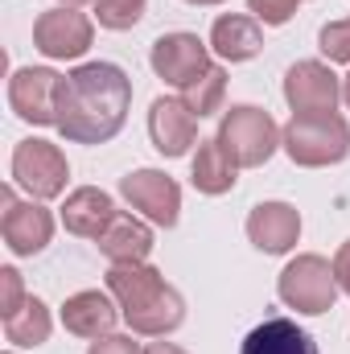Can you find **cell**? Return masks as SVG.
Listing matches in <instances>:
<instances>
[{
  "mask_svg": "<svg viewBox=\"0 0 350 354\" xmlns=\"http://www.w3.org/2000/svg\"><path fill=\"white\" fill-rule=\"evenodd\" d=\"M132 107V79L116 62H83L62 79L58 132L71 145H107Z\"/></svg>",
  "mask_w": 350,
  "mask_h": 354,
  "instance_id": "1",
  "label": "cell"
},
{
  "mask_svg": "<svg viewBox=\"0 0 350 354\" xmlns=\"http://www.w3.org/2000/svg\"><path fill=\"white\" fill-rule=\"evenodd\" d=\"M107 292L116 297L132 334L165 338L185 322V297L153 264H111Z\"/></svg>",
  "mask_w": 350,
  "mask_h": 354,
  "instance_id": "2",
  "label": "cell"
},
{
  "mask_svg": "<svg viewBox=\"0 0 350 354\" xmlns=\"http://www.w3.org/2000/svg\"><path fill=\"white\" fill-rule=\"evenodd\" d=\"M280 149L301 169H326L350 157V124L338 111L326 115H293L280 128Z\"/></svg>",
  "mask_w": 350,
  "mask_h": 354,
  "instance_id": "3",
  "label": "cell"
},
{
  "mask_svg": "<svg viewBox=\"0 0 350 354\" xmlns=\"http://www.w3.org/2000/svg\"><path fill=\"white\" fill-rule=\"evenodd\" d=\"M214 140L227 149V157L239 169H260V165L272 161V153L280 149V128H276V120L264 107L239 103V107L223 111Z\"/></svg>",
  "mask_w": 350,
  "mask_h": 354,
  "instance_id": "4",
  "label": "cell"
},
{
  "mask_svg": "<svg viewBox=\"0 0 350 354\" xmlns=\"http://www.w3.org/2000/svg\"><path fill=\"white\" fill-rule=\"evenodd\" d=\"M276 292L288 309L305 313V317H322L334 309L338 301V276H334V264L317 252H305L297 260H288L284 272L276 276Z\"/></svg>",
  "mask_w": 350,
  "mask_h": 354,
  "instance_id": "5",
  "label": "cell"
},
{
  "mask_svg": "<svg viewBox=\"0 0 350 354\" xmlns=\"http://www.w3.org/2000/svg\"><path fill=\"white\" fill-rule=\"evenodd\" d=\"M66 177H71V165H66V153L54 145V140H21L12 149V181L37 198V202H50L66 189Z\"/></svg>",
  "mask_w": 350,
  "mask_h": 354,
  "instance_id": "6",
  "label": "cell"
},
{
  "mask_svg": "<svg viewBox=\"0 0 350 354\" xmlns=\"http://www.w3.org/2000/svg\"><path fill=\"white\" fill-rule=\"evenodd\" d=\"M95 41V21L87 12L71 8V4H58V8H46L37 21H33V46L54 58V62H75L83 58Z\"/></svg>",
  "mask_w": 350,
  "mask_h": 354,
  "instance_id": "7",
  "label": "cell"
},
{
  "mask_svg": "<svg viewBox=\"0 0 350 354\" xmlns=\"http://www.w3.org/2000/svg\"><path fill=\"white\" fill-rule=\"evenodd\" d=\"M62 79L50 66H21L8 79V107L17 111V120L33 124V128H50L58 124V95H62Z\"/></svg>",
  "mask_w": 350,
  "mask_h": 354,
  "instance_id": "8",
  "label": "cell"
},
{
  "mask_svg": "<svg viewBox=\"0 0 350 354\" xmlns=\"http://www.w3.org/2000/svg\"><path fill=\"white\" fill-rule=\"evenodd\" d=\"M0 206H4V214H0L4 248H8L12 256H37V252H46V243L54 239V214H50L37 198L17 202L12 185L0 189Z\"/></svg>",
  "mask_w": 350,
  "mask_h": 354,
  "instance_id": "9",
  "label": "cell"
},
{
  "mask_svg": "<svg viewBox=\"0 0 350 354\" xmlns=\"http://www.w3.org/2000/svg\"><path fill=\"white\" fill-rule=\"evenodd\" d=\"M149 62H153V75L161 79V83H169V87H190L194 79H202L214 62H210V41H202L198 33H185V29H177V33H161L157 41H153V54H149Z\"/></svg>",
  "mask_w": 350,
  "mask_h": 354,
  "instance_id": "10",
  "label": "cell"
},
{
  "mask_svg": "<svg viewBox=\"0 0 350 354\" xmlns=\"http://www.w3.org/2000/svg\"><path fill=\"white\" fill-rule=\"evenodd\" d=\"M120 194L128 198L132 210H140V218H149L153 227H177L181 218V185L161 169H132L120 177Z\"/></svg>",
  "mask_w": 350,
  "mask_h": 354,
  "instance_id": "11",
  "label": "cell"
},
{
  "mask_svg": "<svg viewBox=\"0 0 350 354\" xmlns=\"http://www.w3.org/2000/svg\"><path fill=\"white\" fill-rule=\"evenodd\" d=\"M342 99V79L326 66V62H293L284 75V103L293 107V115H326L338 111Z\"/></svg>",
  "mask_w": 350,
  "mask_h": 354,
  "instance_id": "12",
  "label": "cell"
},
{
  "mask_svg": "<svg viewBox=\"0 0 350 354\" xmlns=\"http://www.w3.org/2000/svg\"><path fill=\"white\" fill-rule=\"evenodd\" d=\"M149 136H153V149L161 157L177 161L198 145V115L185 107L181 95H161L149 107Z\"/></svg>",
  "mask_w": 350,
  "mask_h": 354,
  "instance_id": "13",
  "label": "cell"
},
{
  "mask_svg": "<svg viewBox=\"0 0 350 354\" xmlns=\"http://www.w3.org/2000/svg\"><path fill=\"white\" fill-rule=\"evenodd\" d=\"M248 239L264 256H284L301 239V210L288 202H260L248 214Z\"/></svg>",
  "mask_w": 350,
  "mask_h": 354,
  "instance_id": "14",
  "label": "cell"
},
{
  "mask_svg": "<svg viewBox=\"0 0 350 354\" xmlns=\"http://www.w3.org/2000/svg\"><path fill=\"white\" fill-rule=\"evenodd\" d=\"M120 317H124V313H120L116 297H111V292H99V288H83V292L66 297V305H62V326H66V334L87 338V342L107 338Z\"/></svg>",
  "mask_w": 350,
  "mask_h": 354,
  "instance_id": "15",
  "label": "cell"
},
{
  "mask_svg": "<svg viewBox=\"0 0 350 354\" xmlns=\"http://www.w3.org/2000/svg\"><path fill=\"white\" fill-rule=\"evenodd\" d=\"M95 243L107 264H145L153 256V227H149V218L116 210V218L107 223V231Z\"/></svg>",
  "mask_w": 350,
  "mask_h": 354,
  "instance_id": "16",
  "label": "cell"
},
{
  "mask_svg": "<svg viewBox=\"0 0 350 354\" xmlns=\"http://www.w3.org/2000/svg\"><path fill=\"white\" fill-rule=\"evenodd\" d=\"M111 218H116V202L99 185H79L62 202V227L71 235H79V239H99Z\"/></svg>",
  "mask_w": 350,
  "mask_h": 354,
  "instance_id": "17",
  "label": "cell"
},
{
  "mask_svg": "<svg viewBox=\"0 0 350 354\" xmlns=\"http://www.w3.org/2000/svg\"><path fill=\"white\" fill-rule=\"evenodd\" d=\"M210 50L223 62H252L264 50V29L252 12H223L210 25Z\"/></svg>",
  "mask_w": 350,
  "mask_h": 354,
  "instance_id": "18",
  "label": "cell"
},
{
  "mask_svg": "<svg viewBox=\"0 0 350 354\" xmlns=\"http://www.w3.org/2000/svg\"><path fill=\"white\" fill-rule=\"evenodd\" d=\"M190 181L198 194L206 198H223L235 189L239 181V165L227 157V149L210 136V140H198V153H194V165H190Z\"/></svg>",
  "mask_w": 350,
  "mask_h": 354,
  "instance_id": "19",
  "label": "cell"
},
{
  "mask_svg": "<svg viewBox=\"0 0 350 354\" xmlns=\"http://www.w3.org/2000/svg\"><path fill=\"white\" fill-rule=\"evenodd\" d=\"M239 354H317V342L288 317H268L264 326H256Z\"/></svg>",
  "mask_w": 350,
  "mask_h": 354,
  "instance_id": "20",
  "label": "cell"
},
{
  "mask_svg": "<svg viewBox=\"0 0 350 354\" xmlns=\"http://www.w3.org/2000/svg\"><path fill=\"white\" fill-rule=\"evenodd\" d=\"M50 330H54V317H50V309H46L42 297H29L12 317H4V342L25 346V351L50 342Z\"/></svg>",
  "mask_w": 350,
  "mask_h": 354,
  "instance_id": "21",
  "label": "cell"
},
{
  "mask_svg": "<svg viewBox=\"0 0 350 354\" xmlns=\"http://www.w3.org/2000/svg\"><path fill=\"white\" fill-rule=\"evenodd\" d=\"M223 95H227V71H223V66H210L202 79H194L190 87H181V99H185V107H190L198 120L214 115V111L223 107Z\"/></svg>",
  "mask_w": 350,
  "mask_h": 354,
  "instance_id": "22",
  "label": "cell"
},
{
  "mask_svg": "<svg viewBox=\"0 0 350 354\" xmlns=\"http://www.w3.org/2000/svg\"><path fill=\"white\" fill-rule=\"evenodd\" d=\"M149 0H95V21L111 33H124L132 25H140Z\"/></svg>",
  "mask_w": 350,
  "mask_h": 354,
  "instance_id": "23",
  "label": "cell"
},
{
  "mask_svg": "<svg viewBox=\"0 0 350 354\" xmlns=\"http://www.w3.org/2000/svg\"><path fill=\"white\" fill-rule=\"evenodd\" d=\"M317 50H322L330 62H350V17L322 25V33H317Z\"/></svg>",
  "mask_w": 350,
  "mask_h": 354,
  "instance_id": "24",
  "label": "cell"
},
{
  "mask_svg": "<svg viewBox=\"0 0 350 354\" xmlns=\"http://www.w3.org/2000/svg\"><path fill=\"white\" fill-rule=\"evenodd\" d=\"M297 4L301 0H248V12L260 21V25H288L297 17Z\"/></svg>",
  "mask_w": 350,
  "mask_h": 354,
  "instance_id": "25",
  "label": "cell"
},
{
  "mask_svg": "<svg viewBox=\"0 0 350 354\" xmlns=\"http://www.w3.org/2000/svg\"><path fill=\"white\" fill-rule=\"evenodd\" d=\"M25 301H29V297H25L21 272H17V268H0V317H12Z\"/></svg>",
  "mask_w": 350,
  "mask_h": 354,
  "instance_id": "26",
  "label": "cell"
},
{
  "mask_svg": "<svg viewBox=\"0 0 350 354\" xmlns=\"http://www.w3.org/2000/svg\"><path fill=\"white\" fill-rule=\"evenodd\" d=\"M87 354H145L128 334H107V338H95Z\"/></svg>",
  "mask_w": 350,
  "mask_h": 354,
  "instance_id": "27",
  "label": "cell"
},
{
  "mask_svg": "<svg viewBox=\"0 0 350 354\" xmlns=\"http://www.w3.org/2000/svg\"><path fill=\"white\" fill-rule=\"evenodd\" d=\"M334 276H338V288L350 292V239L338 248V256H334Z\"/></svg>",
  "mask_w": 350,
  "mask_h": 354,
  "instance_id": "28",
  "label": "cell"
},
{
  "mask_svg": "<svg viewBox=\"0 0 350 354\" xmlns=\"http://www.w3.org/2000/svg\"><path fill=\"white\" fill-rule=\"evenodd\" d=\"M145 354H190V351H181L177 342H165V338H161V342H149Z\"/></svg>",
  "mask_w": 350,
  "mask_h": 354,
  "instance_id": "29",
  "label": "cell"
},
{
  "mask_svg": "<svg viewBox=\"0 0 350 354\" xmlns=\"http://www.w3.org/2000/svg\"><path fill=\"white\" fill-rule=\"evenodd\" d=\"M342 103H347V107H350V75H347V79H342Z\"/></svg>",
  "mask_w": 350,
  "mask_h": 354,
  "instance_id": "30",
  "label": "cell"
},
{
  "mask_svg": "<svg viewBox=\"0 0 350 354\" xmlns=\"http://www.w3.org/2000/svg\"><path fill=\"white\" fill-rule=\"evenodd\" d=\"M185 4H198V8H210V4H223V0H185Z\"/></svg>",
  "mask_w": 350,
  "mask_h": 354,
  "instance_id": "31",
  "label": "cell"
},
{
  "mask_svg": "<svg viewBox=\"0 0 350 354\" xmlns=\"http://www.w3.org/2000/svg\"><path fill=\"white\" fill-rule=\"evenodd\" d=\"M58 4H71V8H79V4H95V0H58Z\"/></svg>",
  "mask_w": 350,
  "mask_h": 354,
  "instance_id": "32",
  "label": "cell"
},
{
  "mask_svg": "<svg viewBox=\"0 0 350 354\" xmlns=\"http://www.w3.org/2000/svg\"><path fill=\"white\" fill-rule=\"evenodd\" d=\"M4 354H17V351H4Z\"/></svg>",
  "mask_w": 350,
  "mask_h": 354,
  "instance_id": "33",
  "label": "cell"
}]
</instances>
